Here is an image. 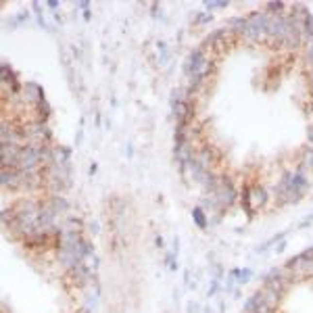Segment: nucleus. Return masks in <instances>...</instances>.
<instances>
[{
	"mask_svg": "<svg viewBox=\"0 0 313 313\" xmlns=\"http://www.w3.org/2000/svg\"><path fill=\"white\" fill-rule=\"evenodd\" d=\"M80 6H82V11H83V19H90V17H92V13H90V2H88V0H82Z\"/></svg>",
	"mask_w": 313,
	"mask_h": 313,
	"instance_id": "obj_13",
	"label": "nucleus"
},
{
	"mask_svg": "<svg viewBox=\"0 0 313 313\" xmlns=\"http://www.w3.org/2000/svg\"><path fill=\"white\" fill-rule=\"evenodd\" d=\"M44 200L54 209L57 215L69 213V200H67V197H63V194H48V198H44Z\"/></svg>",
	"mask_w": 313,
	"mask_h": 313,
	"instance_id": "obj_6",
	"label": "nucleus"
},
{
	"mask_svg": "<svg viewBox=\"0 0 313 313\" xmlns=\"http://www.w3.org/2000/svg\"><path fill=\"white\" fill-rule=\"evenodd\" d=\"M205 6H207L209 11H213V9H226L228 2H226V0H215V2H205Z\"/></svg>",
	"mask_w": 313,
	"mask_h": 313,
	"instance_id": "obj_12",
	"label": "nucleus"
},
{
	"mask_svg": "<svg viewBox=\"0 0 313 313\" xmlns=\"http://www.w3.org/2000/svg\"><path fill=\"white\" fill-rule=\"evenodd\" d=\"M240 200H242L245 211H248V215H255L263 205L267 203V190L259 182L248 184V186H245V190L240 192Z\"/></svg>",
	"mask_w": 313,
	"mask_h": 313,
	"instance_id": "obj_2",
	"label": "nucleus"
},
{
	"mask_svg": "<svg viewBox=\"0 0 313 313\" xmlns=\"http://www.w3.org/2000/svg\"><path fill=\"white\" fill-rule=\"evenodd\" d=\"M307 61L313 63V40H311V44L307 46Z\"/></svg>",
	"mask_w": 313,
	"mask_h": 313,
	"instance_id": "obj_14",
	"label": "nucleus"
},
{
	"mask_svg": "<svg viewBox=\"0 0 313 313\" xmlns=\"http://www.w3.org/2000/svg\"><path fill=\"white\" fill-rule=\"evenodd\" d=\"M19 96H23V100H25V102H32V104H36V102H40V100H46V99H44V90H42L36 82H27V83H23V90H21Z\"/></svg>",
	"mask_w": 313,
	"mask_h": 313,
	"instance_id": "obj_4",
	"label": "nucleus"
},
{
	"mask_svg": "<svg viewBox=\"0 0 313 313\" xmlns=\"http://www.w3.org/2000/svg\"><path fill=\"white\" fill-rule=\"evenodd\" d=\"M25 21H30V13H27V11H23V13H19V15H15V17L9 21V25L17 27V25H21V23H25Z\"/></svg>",
	"mask_w": 313,
	"mask_h": 313,
	"instance_id": "obj_10",
	"label": "nucleus"
},
{
	"mask_svg": "<svg viewBox=\"0 0 313 313\" xmlns=\"http://www.w3.org/2000/svg\"><path fill=\"white\" fill-rule=\"evenodd\" d=\"M71 253H73L75 257H78L80 261H86L88 257H92V255H94V247H92V242H90L88 238H83V236H82V238L78 240V245L73 247Z\"/></svg>",
	"mask_w": 313,
	"mask_h": 313,
	"instance_id": "obj_5",
	"label": "nucleus"
},
{
	"mask_svg": "<svg viewBox=\"0 0 313 313\" xmlns=\"http://www.w3.org/2000/svg\"><path fill=\"white\" fill-rule=\"evenodd\" d=\"M230 278L236 280L238 284H247L250 278H253V271H250V269H232V271H230Z\"/></svg>",
	"mask_w": 313,
	"mask_h": 313,
	"instance_id": "obj_9",
	"label": "nucleus"
},
{
	"mask_svg": "<svg viewBox=\"0 0 313 313\" xmlns=\"http://www.w3.org/2000/svg\"><path fill=\"white\" fill-rule=\"evenodd\" d=\"M311 86H313V78H311Z\"/></svg>",
	"mask_w": 313,
	"mask_h": 313,
	"instance_id": "obj_20",
	"label": "nucleus"
},
{
	"mask_svg": "<svg viewBox=\"0 0 313 313\" xmlns=\"http://www.w3.org/2000/svg\"><path fill=\"white\" fill-rule=\"evenodd\" d=\"M228 27H230V33H245L247 30V17H232L228 21Z\"/></svg>",
	"mask_w": 313,
	"mask_h": 313,
	"instance_id": "obj_7",
	"label": "nucleus"
},
{
	"mask_svg": "<svg viewBox=\"0 0 313 313\" xmlns=\"http://www.w3.org/2000/svg\"><path fill=\"white\" fill-rule=\"evenodd\" d=\"M90 232L99 234V232H100V226H99V224H90Z\"/></svg>",
	"mask_w": 313,
	"mask_h": 313,
	"instance_id": "obj_17",
	"label": "nucleus"
},
{
	"mask_svg": "<svg viewBox=\"0 0 313 313\" xmlns=\"http://www.w3.org/2000/svg\"><path fill=\"white\" fill-rule=\"evenodd\" d=\"M311 221H313V215H309V217H305V219L301 221V228H303V226H307V224H311Z\"/></svg>",
	"mask_w": 313,
	"mask_h": 313,
	"instance_id": "obj_18",
	"label": "nucleus"
},
{
	"mask_svg": "<svg viewBox=\"0 0 313 313\" xmlns=\"http://www.w3.org/2000/svg\"><path fill=\"white\" fill-rule=\"evenodd\" d=\"M0 184H2L4 192H17L21 190V173L19 169H6L2 167V176H0Z\"/></svg>",
	"mask_w": 313,
	"mask_h": 313,
	"instance_id": "obj_3",
	"label": "nucleus"
},
{
	"mask_svg": "<svg viewBox=\"0 0 313 313\" xmlns=\"http://www.w3.org/2000/svg\"><path fill=\"white\" fill-rule=\"evenodd\" d=\"M192 219H194V224H197L200 230H207L209 219H207V213H205L203 207H194L192 209Z\"/></svg>",
	"mask_w": 313,
	"mask_h": 313,
	"instance_id": "obj_8",
	"label": "nucleus"
},
{
	"mask_svg": "<svg viewBox=\"0 0 313 313\" xmlns=\"http://www.w3.org/2000/svg\"><path fill=\"white\" fill-rule=\"evenodd\" d=\"M188 311H190V313H198V311H200V307H198L197 303H190V305H188Z\"/></svg>",
	"mask_w": 313,
	"mask_h": 313,
	"instance_id": "obj_16",
	"label": "nucleus"
},
{
	"mask_svg": "<svg viewBox=\"0 0 313 313\" xmlns=\"http://www.w3.org/2000/svg\"><path fill=\"white\" fill-rule=\"evenodd\" d=\"M96 169H99V165H96V163L90 165V173H96Z\"/></svg>",
	"mask_w": 313,
	"mask_h": 313,
	"instance_id": "obj_19",
	"label": "nucleus"
},
{
	"mask_svg": "<svg viewBox=\"0 0 313 313\" xmlns=\"http://www.w3.org/2000/svg\"><path fill=\"white\" fill-rule=\"evenodd\" d=\"M46 6H48V9H52V11H57L59 9V2H57V0H48Z\"/></svg>",
	"mask_w": 313,
	"mask_h": 313,
	"instance_id": "obj_15",
	"label": "nucleus"
},
{
	"mask_svg": "<svg viewBox=\"0 0 313 313\" xmlns=\"http://www.w3.org/2000/svg\"><path fill=\"white\" fill-rule=\"evenodd\" d=\"M211 19H213V13H209V11H198L197 15H194L197 23H207V21H211Z\"/></svg>",
	"mask_w": 313,
	"mask_h": 313,
	"instance_id": "obj_11",
	"label": "nucleus"
},
{
	"mask_svg": "<svg viewBox=\"0 0 313 313\" xmlns=\"http://www.w3.org/2000/svg\"><path fill=\"white\" fill-rule=\"evenodd\" d=\"M269 21L271 17L267 15L265 11H255L250 13L247 17V30H245V36L250 42H263L267 38V30H269Z\"/></svg>",
	"mask_w": 313,
	"mask_h": 313,
	"instance_id": "obj_1",
	"label": "nucleus"
}]
</instances>
